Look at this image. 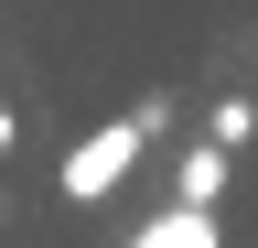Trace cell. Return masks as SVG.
<instances>
[{
	"label": "cell",
	"instance_id": "6da1fadb",
	"mask_svg": "<svg viewBox=\"0 0 258 248\" xmlns=\"http://www.w3.org/2000/svg\"><path fill=\"white\" fill-rule=\"evenodd\" d=\"M151 130H161V108H129V119H108V130H86L76 151H64V205H97V194H118L129 173H140V151H151Z\"/></svg>",
	"mask_w": 258,
	"mask_h": 248
},
{
	"label": "cell",
	"instance_id": "7a4b0ae2",
	"mask_svg": "<svg viewBox=\"0 0 258 248\" xmlns=\"http://www.w3.org/2000/svg\"><path fill=\"white\" fill-rule=\"evenodd\" d=\"M215 194H226V151H215V140H194V151H183V194H172V205L215 216Z\"/></svg>",
	"mask_w": 258,
	"mask_h": 248
},
{
	"label": "cell",
	"instance_id": "3957f363",
	"mask_svg": "<svg viewBox=\"0 0 258 248\" xmlns=\"http://www.w3.org/2000/svg\"><path fill=\"white\" fill-rule=\"evenodd\" d=\"M129 248H215V216H194V205H161Z\"/></svg>",
	"mask_w": 258,
	"mask_h": 248
},
{
	"label": "cell",
	"instance_id": "277c9868",
	"mask_svg": "<svg viewBox=\"0 0 258 248\" xmlns=\"http://www.w3.org/2000/svg\"><path fill=\"white\" fill-rule=\"evenodd\" d=\"M247 130H258V97H226V108H215V151H237Z\"/></svg>",
	"mask_w": 258,
	"mask_h": 248
}]
</instances>
